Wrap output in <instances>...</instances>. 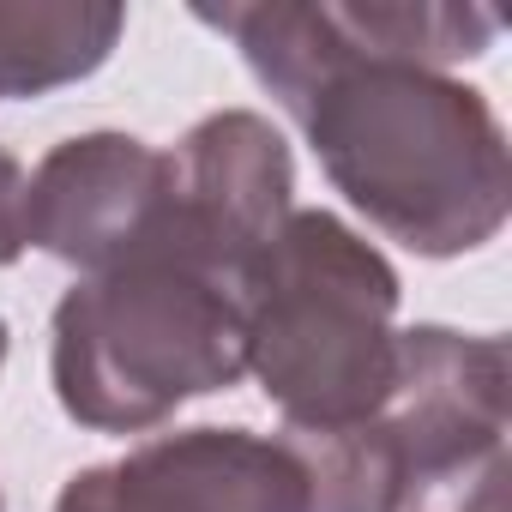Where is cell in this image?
<instances>
[{"label": "cell", "mask_w": 512, "mask_h": 512, "mask_svg": "<svg viewBox=\"0 0 512 512\" xmlns=\"http://www.w3.org/2000/svg\"><path fill=\"white\" fill-rule=\"evenodd\" d=\"M0 512H7V500H0Z\"/></svg>", "instance_id": "cell-12"}, {"label": "cell", "mask_w": 512, "mask_h": 512, "mask_svg": "<svg viewBox=\"0 0 512 512\" xmlns=\"http://www.w3.org/2000/svg\"><path fill=\"white\" fill-rule=\"evenodd\" d=\"M55 398L79 428L145 434L247 374L241 296L193 266L139 260L55 302Z\"/></svg>", "instance_id": "cell-3"}, {"label": "cell", "mask_w": 512, "mask_h": 512, "mask_svg": "<svg viewBox=\"0 0 512 512\" xmlns=\"http://www.w3.org/2000/svg\"><path fill=\"white\" fill-rule=\"evenodd\" d=\"M25 253V169L0 145V266H13Z\"/></svg>", "instance_id": "cell-10"}, {"label": "cell", "mask_w": 512, "mask_h": 512, "mask_svg": "<svg viewBox=\"0 0 512 512\" xmlns=\"http://www.w3.org/2000/svg\"><path fill=\"white\" fill-rule=\"evenodd\" d=\"M278 440L296 452L308 476V512H386L392 506L398 458L374 416L350 428H284Z\"/></svg>", "instance_id": "cell-9"}, {"label": "cell", "mask_w": 512, "mask_h": 512, "mask_svg": "<svg viewBox=\"0 0 512 512\" xmlns=\"http://www.w3.org/2000/svg\"><path fill=\"white\" fill-rule=\"evenodd\" d=\"M7 338H13V332H7V320H0V368H7Z\"/></svg>", "instance_id": "cell-11"}, {"label": "cell", "mask_w": 512, "mask_h": 512, "mask_svg": "<svg viewBox=\"0 0 512 512\" xmlns=\"http://www.w3.org/2000/svg\"><path fill=\"white\" fill-rule=\"evenodd\" d=\"M55 512H308V476L278 434L181 428L79 470Z\"/></svg>", "instance_id": "cell-6"}, {"label": "cell", "mask_w": 512, "mask_h": 512, "mask_svg": "<svg viewBox=\"0 0 512 512\" xmlns=\"http://www.w3.org/2000/svg\"><path fill=\"white\" fill-rule=\"evenodd\" d=\"M127 31L103 0H0V103L91 79Z\"/></svg>", "instance_id": "cell-8"}, {"label": "cell", "mask_w": 512, "mask_h": 512, "mask_svg": "<svg viewBox=\"0 0 512 512\" xmlns=\"http://www.w3.org/2000/svg\"><path fill=\"white\" fill-rule=\"evenodd\" d=\"M308 133L326 181L422 260L476 253L512 205L506 133L482 91L446 79L488 55L500 19L446 0H253L199 7Z\"/></svg>", "instance_id": "cell-1"}, {"label": "cell", "mask_w": 512, "mask_h": 512, "mask_svg": "<svg viewBox=\"0 0 512 512\" xmlns=\"http://www.w3.org/2000/svg\"><path fill=\"white\" fill-rule=\"evenodd\" d=\"M398 272L332 211H290L241 284L247 368L284 428L380 416L398 380Z\"/></svg>", "instance_id": "cell-2"}, {"label": "cell", "mask_w": 512, "mask_h": 512, "mask_svg": "<svg viewBox=\"0 0 512 512\" xmlns=\"http://www.w3.org/2000/svg\"><path fill=\"white\" fill-rule=\"evenodd\" d=\"M175 163V217L187 266L241 296L253 260L272 247L290 217L296 163L278 127L253 109L205 115L169 151Z\"/></svg>", "instance_id": "cell-7"}, {"label": "cell", "mask_w": 512, "mask_h": 512, "mask_svg": "<svg viewBox=\"0 0 512 512\" xmlns=\"http://www.w3.org/2000/svg\"><path fill=\"white\" fill-rule=\"evenodd\" d=\"M398 482L386 512H506V338L410 326L374 416Z\"/></svg>", "instance_id": "cell-4"}, {"label": "cell", "mask_w": 512, "mask_h": 512, "mask_svg": "<svg viewBox=\"0 0 512 512\" xmlns=\"http://www.w3.org/2000/svg\"><path fill=\"white\" fill-rule=\"evenodd\" d=\"M25 247L55 253L85 278L139 260L187 266L169 151L133 133H85L55 145L25 175Z\"/></svg>", "instance_id": "cell-5"}]
</instances>
